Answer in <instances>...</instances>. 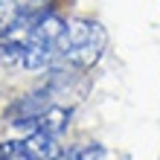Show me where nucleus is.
Wrapping results in <instances>:
<instances>
[{"instance_id": "nucleus-1", "label": "nucleus", "mask_w": 160, "mask_h": 160, "mask_svg": "<svg viewBox=\"0 0 160 160\" xmlns=\"http://www.w3.org/2000/svg\"><path fill=\"white\" fill-rule=\"evenodd\" d=\"M105 47H108V35L96 21L73 18V21H67L61 38L55 41V52H58V61L88 70L102 58Z\"/></svg>"}, {"instance_id": "nucleus-2", "label": "nucleus", "mask_w": 160, "mask_h": 160, "mask_svg": "<svg viewBox=\"0 0 160 160\" xmlns=\"http://www.w3.org/2000/svg\"><path fill=\"white\" fill-rule=\"evenodd\" d=\"M70 119H73V111L67 108H61V105H52L41 111L38 117H26V119H15L12 125L18 131H26V134H32V131H44V134H52V137H58L64 134V128L70 125Z\"/></svg>"}, {"instance_id": "nucleus-3", "label": "nucleus", "mask_w": 160, "mask_h": 160, "mask_svg": "<svg viewBox=\"0 0 160 160\" xmlns=\"http://www.w3.org/2000/svg\"><path fill=\"white\" fill-rule=\"evenodd\" d=\"M52 105V90H38V93H29V96H21L9 108V119H26V117H38L41 111H47Z\"/></svg>"}, {"instance_id": "nucleus-4", "label": "nucleus", "mask_w": 160, "mask_h": 160, "mask_svg": "<svg viewBox=\"0 0 160 160\" xmlns=\"http://www.w3.org/2000/svg\"><path fill=\"white\" fill-rule=\"evenodd\" d=\"M105 157V146L99 143H82V146H73L67 152H58L50 160H102Z\"/></svg>"}]
</instances>
